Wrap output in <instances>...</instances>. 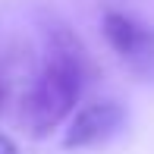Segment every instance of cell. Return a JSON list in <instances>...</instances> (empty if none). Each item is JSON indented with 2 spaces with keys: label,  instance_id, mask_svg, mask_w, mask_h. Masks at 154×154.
I'll return each mask as SVG.
<instances>
[{
  "label": "cell",
  "instance_id": "7a4b0ae2",
  "mask_svg": "<svg viewBox=\"0 0 154 154\" xmlns=\"http://www.w3.org/2000/svg\"><path fill=\"white\" fill-rule=\"evenodd\" d=\"M104 38L135 75L154 82V29L129 13H104Z\"/></svg>",
  "mask_w": 154,
  "mask_h": 154
},
{
  "label": "cell",
  "instance_id": "6da1fadb",
  "mask_svg": "<svg viewBox=\"0 0 154 154\" xmlns=\"http://www.w3.org/2000/svg\"><path fill=\"white\" fill-rule=\"evenodd\" d=\"M88 54L69 32H54L47 60L32 75L25 94L19 97V126L25 135L44 138L72 113L88 79Z\"/></svg>",
  "mask_w": 154,
  "mask_h": 154
},
{
  "label": "cell",
  "instance_id": "5b68a950",
  "mask_svg": "<svg viewBox=\"0 0 154 154\" xmlns=\"http://www.w3.org/2000/svg\"><path fill=\"white\" fill-rule=\"evenodd\" d=\"M0 154H19L16 142H13L10 135H3V132H0Z\"/></svg>",
  "mask_w": 154,
  "mask_h": 154
},
{
  "label": "cell",
  "instance_id": "277c9868",
  "mask_svg": "<svg viewBox=\"0 0 154 154\" xmlns=\"http://www.w3.org/2000/svg\"><path fill=\"white\" fill-rule=\"evenodd\" d=\"M32 69L29 63L19 57V51H6L0 54V113H3L10 104H19V97L25 94L32 82Z\"/></svg>",
  "mask_w": 154,
  "mask_h": 154
},
{
  "label": "cell",
  "instance_id": "3957f363",
  "mask_svg": "<svg viewBox=\"0 0 154 154\" xmlns=\"http://www.w3.org/2000/svg\"><path fill=\"white\" fill-rule=\"evenodd\" d=\"M123 123H126V110L116 101L85 104L72 116L66 135H63V145L66 148H94V145H104L107 138H113L123 129Z\"/></svg>",
  "mask_w": 154,
  "mask_h": 154
}]
</instances>
